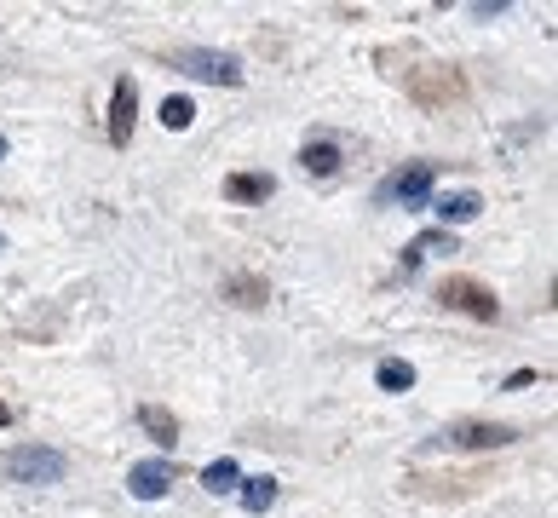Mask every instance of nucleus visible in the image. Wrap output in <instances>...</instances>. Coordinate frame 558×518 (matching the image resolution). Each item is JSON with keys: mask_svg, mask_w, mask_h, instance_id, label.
I'll return each mask as SVG.
<instances>
[{"mask_svg": "<svg viewBox=\"0 0 558 518\" xmlns=\"http://www.w3.org/2000/svg\"><path fill=\"white\" fill-rule=\"evenodd\" d=\"M0 472H6L12 484H58V478L70 472V461L47 444H18V449L0 455Z\"/></svg>", "mask_w": 558, "mask_h": 518, "instance_id": "nucleus-1", "label": "nucleus"}, {"mask_svg": "<svg viewBox=\"0 0 558 518\" xmlns=\"http://www.w3.org/2000/svg\"><path fill=\"white\" fill-rule=\"evenodd\" d=\"M173 64L196 81H219V87H236L242 81V58L236 52H213V47H179L173 52Z\"/></svg>", "mask_w": 558, "mask_h": 518, "instance_id": "nucleus-2", "label": "nucleus"}, {"mask_svg": "<svg viewBox=\"0 0 558 518\" xmlns=\"http://www.w3.org/2000/svg\"><path fill=\"white\" fill-rule=\"evenodd\" d=\"M443 306L466 311V317H478V323H495V294L484 283H472V277H449L443 283Z\"/></svg>", "mask_w": 558, "mask_h": 518, "instance_id": "nucleus-3", "label": "nucleus"}, {"mask_svg": "<svg viewBox=\"0 0 558 518\" xmlns=\"http://www.w3.org/2000/svg\"><path fill=\"white\" fill-rule=\"evenodd\" d=\"M443 444L449 449H501L512 444V426H495V421H455L443 432Z\"/></svg>", "mask_w": 558, "mask_h": 518, "instance_id": "nucleus-4", "label": "nucleus"}, {"mask_svg": "<svg viewBox=\"0 0 558 518\" xmlns=\"http://www.w3.org/2000/svg\"><path fill=\"white\" fill-rule=\"evenodd\" d=\"M133 121H139V87L121 75L116 93H110V144H127V139H133Z\"/></svg>", "mask_w": 558, "mask_h": 518, "instance_id": "nucleus-5", "label": "nucleus"}, {"mask_svg": "<svg viewBox=\"0 0 558 518\" xmlns=\"http://www.w3.org/2000/svg\"><path fill=\"white\" fill-rule=\"evenodd\" d=\"M127 490L139 495V501H162L173 490V467L167 461H139V467L127 472Z\"/></svg>", "mask_w": 558, "mask_h": 518, "instance_id": "nucleus-6", "label": "nucleus"}, {"mask_svg": "<svg viewBox=\"0 0 558 518\" xmlns=\"http://www.w3.org/2000/svg\"><path fill=\"white\" fill-rule=\"evenodd\" d=\"M380 196H386V202H432V167H409V173L386 179Z\"/></svg>", "mask_w": 558, "mask_h": 518, "instance_id": "nucleus-7", "label": "nucleus"}, {"mask_svg": "<svg viewBox=\"0 0 558 518\" xmlns=\"http://www.w3.org/2000/svg\"><path fill=\"white\" fill-rule=\"evenodd\" d=\"M432 213H438L443 225H466V219L484 213V196L478 190H449V196H432Z\"/></svg>", "mask_w": 558, "mask_h": 518, "instance_id": "nucleus-8", "label": "nucleus"}, {"mask_svg": "<svg viewBox=\"0 0 558 518\" xmlns=\"http://www.w3.org/2000/svg\"><path fill=\"white\" fill-rule=\"evenodd\" d=\"M271 190H277L271 173H231V179H225V196H231V202H265Z\"/></svg>", "mask_w": 558, "mask_h": 518, "instance_id": "nucleus-9", "label": "nucleus"}, {"mask_svg": "<svg viewBox=\"0 0 558 518\" xmlns=\"http://www.w3.org/2000/svg\"><path fill=\"white\" fill-rule=\"evenodd\" d=\"M305 173H317V179H328V173H334V167H340V144L334 139H311L305 144Z\"/></svg>", "mask_w": 558, "mask_h": 518, "instance_id": "nucleus-10", "label": "nucleus"}, {"mask_svg": "<svg viewBox=\"0 0 558 518\" xmlns=\"http://www.w3.org/2000/svg\"><path fill=\"white\" fill-rule=\"evenodd\" d=\"M236 495H242L248 513H271V507H277V484H271V478H242Z\"/></svg>", "mask_w": 558, "mask_h": 518, "instance_id": "nucleus-11", "label": "nucleus"}, {"mask_svg": "<svg viewBox=\"0 0 558 518\" xmlns=\"http://www.w3.org/2000/svg\"><path fill=\"white\" fill-rule=\"evenodd\" d=\"M236 484H242V467H236V461H208V467H202V490L231 495Z\"/></svg>", "mask_w": 558, "mask_h": 518, "instance_id": "nucleus-12", "label": "nucleus"}, {"mask_svg": "<svg viewBox=\"0 0 558 518\" xmlns=\"http://www.w3.org/2000/svg\"><path fill=\"white\" fill-rule=\"evenodd\" d=\"M374 380H380V392H409V386H415V369H409L403 357H386V363L374 369Z\"/></svg>", "mask_w": 558, "mask_h": 518, "instance_id": "nucleus-13", "label": "nucleus"}, {"mask_svg": "<svg viewBox=\"0 0 558 518\" xmlns=\"http://www.w3.org/2000/svg\"><path fill=\"white\" fill-rule=\"evenodd\" d=\"M139 426L150 432V438H156V444H173V438H179L173 415H167V409H156V403H144V409H139Z\"/></svg>", "mask_w": 558, "mask_h": 518, "instance_id": "nucleus-14", "label": "nucleus"}, {"mask_svg": "<svg viewBox=\"0 0 558 518\" xmlns=\"http://www.w3.org/2000/svg\"><path fill=\"white\" fill-rule=\"evenodd\" d=\"M190 121H196V104H190L185 93H173V98L162 104V127H167V133H185Z\"/></svg>", "mask_w": 558, "mask_h": 518, "instance_id": "nucleus-15", "label": "nucleus"}, {"mask_svg": "<svg viewBox=\"0 0 558 518\" xmlns=\"http://www.w3.org/2000/svg\"><path fill=\"white\" fill-rule=\"evenodd\" d=\"M6 421H12V409H6V403H0V426H6Z\"/></svg>", "mask_w": 558, "mask_h": 518, "instance_id": "nucleus-16", "label": "nucleus"}, {"mask_svg": "<svg viewBox=\"0 0 558 518\" xmlns=\"http://www.w3.org/2000/svg\"><path fill=\"white\" fill-rule=\"evenodd\" d=\"M0 156H6V139H0Z\"/></svg>", "mask_w": 558, "mask_h": 518, "instance_id": "nucleus-17", "label": "nucleus"}, {"mask_svg": "<svg viewBox=\"0 0 558 518\" xmlns=\"http://www.w3.org/2000/svg\"><path fill=\"white\" fill-rule=\"evenodd\" d=\"M0 248H6V236H0Z\"/></svg>", "mask_w": 558, "mask_h": 518, "instance_id": "nucleus-18", "label": "nucleus"}]
</instances>
